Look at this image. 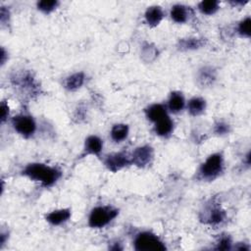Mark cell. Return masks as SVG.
I'll list each match as a JSON object with an SVG mask.
<instances>
[{
	"mask_svg": "<svg viewBox=\"0 0 251 251\" xmlns=\"http://www.w3.org/2000/svg\"><path fill=\"white\" fill-rule=\"evenodd\" d=\"M221 9V3L218 0H203L197 4V10L204 16H213Z\"/></svg>",
	"mask_w": 251,
	"mask_h": 251,
	"instance_id": "cell-23",
	"label": "cell"
},
{
	"mask_svg": "<svg viewBox=\"0 0 251 251\" xmlns=\"http://www.w3.org/2000/svg\"><path fill=\"white\" fill-rule=\"evenodd\" d=\"M86 75L84 72H75L70 74L63 79L62 86L68 92H75L84 85Z\"/></svg>",
	"mask_w": 251,
	"mask_h": 251,
	"instance_id": "cell-15",
	"label": "cell"
},
{
	"mask_svg": "<svg viewBox=\"0 0 251 251\" xmlns=\"http://www.w3.org/2000/svg\"><path fill=\"white\" fill-rule=\"evenodd\" d=\"M103 148H104L103 139L99 135L89 134L84 139L82 151L79 154V157H77V159H82L87 156L99 157L103 151Z\"/></svg>",
	"mask_w": 251,
	"mask_h": 251,
	"instance_id": "cell-11",
	"label": "cell"
},
{
	"mask_svg": "<svg viewBox=\"0 0 251 251\" xmlns=\"http://www.w3.org/2000/svg\"><path fill=\"white\" fill-rule=\"evenodd\" d=\"M228 4L230 6H232L233 8L234 7L235 8H241V7H244L246 4H248V1L247 0H245V1H243V0H231V1L228 2Z\"/></svg>",
	"mask_w": 251,
	"mask_h": 251,
	"instance_id": "cell-34",
	"label": "cell"
},
{
	"mask_svg": "<svg viewBox=\"0 0 251 251\" xmlns=\"http://www.w3.org/2000/svg\"><path fill=\"white\" fill-rule=\"evenodd\" d=\"M11 21V11L10 8L4 5L0 6V23L1 25L4 26H8V25L10 24Z\"/></svg>",
	"mask_w": 251,
	"mask_h": 251,
	"instance_id": "cell-28",
	"label": "cell"
},
{
	"mask_svg": "<svg viewBox=\"0 0 251 251\" xmlns=\"http://www.w3.org/2000/svg\"><path fill=\"white\" fill-rule=\"evenodd\" d=\"M87 116V108L84 104H79L76 106L74 112V119L76 123H81Z\"/></svg>",
	"mask_w": 251,
	"mask_h": 251,
	"instance_id": "cell-29",
	"label": "cell"
},
{
	"mask_svg": "<svg viewBox=\"0 0 251 251\" xmlns=\"http://www.w3.org/2000/svg\"><path fill=\"white\" fill-rule=\"evenodd\" d=\"M132 246L136 251H165L166 243L151 230H139L132 237Z\"/></svg>",
	"mask_w": 251,
	"mask_h": 251,
	"instance_id": "cell-5",
	"label": "cell"
},
{
	"mask_svg": "<svg viewBox=\"0 0 251 251\" xmlns=\"http://www.w3.org/2000/svg\"><path fill=\"white\" fill-rule=\"evenodd\" d=\"M169 115L167 107L163 103H152L144 109V116L152 124L157 123Z\"/></svg>",
	"mask_w": 251,
	"mask_h": 251,
	"instance_id": "cell-18",
	"label": "cell"
},
{
	"mask_svg": "<svg viewBox=\"0 0 251 251\" xmlns=\"http://www.w3.org/2000/svg\"><path fill=\"white\" fill-rule=\"evenodd\" d=\"M109 249H110V250H114V251H118V250H123L124 247H123L121 241L116 240V241L112 242L111 245H109Z\"/></svg>",
	"mask_w": 251,
	"mask_h": 251,
	"instance_id": "cell-35",
	"label": "cell"
},
{
	"mask_svg": "<svg viewBox=\"0 0 251 251\" xmlns=\"http://www.w3.org/2000/svg\"><path fill=\"white\" fill-rule=\"evenodd\" d=\"M191 15L192 11L190 7L181 3L174 4L169 12L171 20L177 25H184L189 22Z\"/></svg>",
	"mask_w": 251,
	"mask_h": 251,
	"instance_id": "cell-14",
	"label": "cell"
},
{
	"mask_svg": "<svg viewBox=\"0 0 251 251\" xmlns=\"http://www.w3.org/2000/svg\"><path fill=\"white\" fill-rule=\"evenodd\" d=\"M21 176L38 183L43 188L54 186L63 176V171L57 167L41 162L26 164L20 172Z\"/></svg>",
	"mask_w": 251,
	"mask_h": 251,
	"instance_id": "cell-1",
	"label": "cell"
},
{
	"mask_svg": "<svg viewBox=\"0 0 251 251\" xmlns=\"http://www.w3.org/2000/svg\"><path fill=\"white\" fill-rule=\"evenodd\" d=\"M217 79L218 70L212 65H203L196 71L195 83L199 88H211L215 85Z\"/></svg>",
	"mask_w": 251,
	"mask_h": 251,
	"instance_id": "cell-10",
	"label": "cell"
},
{
	"mask_svg": "<svg viewBox=\"0 0 251 251\" xmlns=\"http://www.w3.org/2000/svg\"><path fill=\"white\" fill-rule=\"evenodd\" d=\"M10 81L13 87L24 97L33 98L40 93V85L30 71L22 70L11 75Z\"/></svg>",
	"mask_w": 251,
	"mask_h": 251,
	"instance_id": "cell-3",
	"label": "cell"
},
{
	"mask_svg": "<svg viewBox=\"0 0 251 251\" xmlns=\"http://www.w3.org/2000/svg\"><path fill=\"white\" fill-rule=\"evenodd\" d=\"M207 43V39L199 36L181 37L177 40L176 47L179 52H191L203 48Z\"/></svg>",
	"mask_w": 251,
	"mask_h": 251,
	"instance_id": "cell-12",
	"label": "cell"
},
{
	"mask_svg": "<svg viewBox=\"0 0 251 251\" xmlns=\"http://www.w3.org/2000/svg\"><path fill=\"white\" fill-rule=\"evenodd\" d=\"M10 123L16 133L25 139L33 137L38 128L36 120L28 113H19L13 116Z\"/></svg>",
	"mask_w": 251,
	"mask_h": 251,
	"instance_id": "cell-6",
	"label": "cell"
},
{
	"mask_svg": "<svg viewBox=\"0 0 251 251\" xmlns=\"http://www.w3.org/2000/svg\"><path fill=\"white\" fill-rule=\"evenodd\" d=\"M104 167L111 173H118L131 165L130 154L126 151L112 152L103 158Z\"/></svg>",
	"mask_w": 251,
	"mask_h": 251,
	"instance_id": "cell-9",
	"label": "cell"
},
{
	"mask_svg": "<svg viewBox=\"0 0 251 251\" xmlns=\"http://www.w3.org/2000/svg\"><path fill=\"white\" fill-rule=\"evenodd\" d=\"M165 18V11L160 5H151L146 8L143 19L149 27L158 26Z\"/></svg>",
	"mask_w": 251,
	"mask_h": 251,
	"instance_id": "cell-17",
	"label": "cell"
},
{
	"mask_svg": "<svg viewBox=\"0 0 251 251\" xmlns=\"http://www.w3.org/2000/svg\"><path fill=\"white\" fill-rule=\"evenodd\" d=\"M226 169L225 155L222 151L211 153L198 167L195 176L200 181L211 182L220 177Z\"/></svg>",
	"mask_w": 251,
	"mask_h": 251,
	"instance_id": "cell-2",
	"label": "cell"
},
{
	"mask_svg": "<svg viewBox=\"0 0 251 251\" xmlns=\"http://www.w3.org/2000/svg\"><path fill=\"white\" fill-rule=\"evenodd\" d=\"M185 109L191 117H199L207 110V101L201 96H193L186 101Z\"/></svg>",
	"mask_w": 251,
	"mask_h": 251,
	"instance_id": "cell-20",
	"label": "cell"
},
{
	"mask_svg": "<svg viewBox=\"0 0 251 251\" xmlns=\"http://www.w3.org/2000/svg\"><path fill=\"white\" fill-rule=\"evenodd\" d=\"M60 4L61 2L58 0H40L35 3V8L40 13L44 15H49L55 12L59 8Z\"/></svg>",
	"mask_w": 251,
	"mask_h": 251,
	"instance_id": "cell-25",
	"label": "cell"
},
{
	"mask_svg": "<svg viewBox=\"0 0 251 251\" xmlns=\"http://www.w3.org/2000/svg\"><path fill=\"white\" fill-rule=\"evenodd\" d=\"M129 154L132 166L139 169H145L153 163L155 151L151 145L143 144L135 147Z\"/></svg>",
	"mask_w": 251,
	"mask_h": 251,
	"instance_id": "cell-8",
	"label": "cell"
},
{
	"mask_svg": "<svg viewBox=\"0 0 251 251\" xmlns=\"http://www.w3.org/2000/svg\"><path fill=\"white\" fill-rule=\"evenodd\" d=\"M1 115H0V121L1 124H5L6 122H8V120L10 119V107L8 105V103L5 100L1 101Z\"/></svg>",
	"mask_w": 251,
	"mask_h": 251,
	"instance_id": "cell-30",
	"label": "cell"
},
{
	"mask_svg": "<svg viewBox=\"0 0 251 251\" xmlns=\"http://www.w3.org/2000/svg\"><path fill=\"white\" fill-rule=\"evenodd\" d=\"M9 235H10V232L9 230L4 227L1 228V232H0V248L2 249L4 247V245L6 244V242L8 241L9 239Z\"/></svg>",
	"mask_w": 251,
	"mask_h": 251,
	"instance_id": "cell-31",
	"label": "cell"
},
{
	"mask_svg": "<svg viewBox=\"0 0 251 251\" xmlns=\"http://www.w3.org/2000/svg\"><path fill=\"white\" fill-rule=\"evenodd\" d=\"M215 247L214 249L216 250H232V246H233V241L232 238L229 234L227 233H222L221 235H219V237L217 238L216 242H215Z\"/></svg>",
	"mask_w": 251,
	"mask_h": 251,
	"instance_id": "cell-26",
	"label": "cell"
},
{
	"mask_svg": "<svg viewBox=\"0 0 251 251\" xmlns=\"http://www.w3.org/2000/svg\"><path fill=\"white\" fill-rule=\"evenodd\" d=\"M199 220L202 224L207 226H220L226 220V212L221 207L220 204L210 201L200 210Z\"/></svg>",
	"mask_w": 251,
	"mask_h": 251,
	"instance_id": "cell-7",
	"label": "cell"
},
{
	"mask_svg": "<svg viewBox=\"0 0 251 251\" xmlns=\"http://www.w3.org/2000/svg\"><path fill=\"white\" fill-rule=\"evenodd\" d=\"M232 249L235 250H239V251H249L250 250V246L245 243V242H237V243H233Z\"/></svg>",
	"mask_w": 251,
	"mask_h": 251,
	"instance_id": "cell-33",
	"label": "cell"
},
{
	"mask_svg": "<svg viewBox=\"0 0 251 251\" xmlns=\"http://www.w3.org/2000/svg\"><path fill=\"white\" fill-rule=\"evenodd\" d=\"M72 218V209L71 208H59L52 211H49L44 215V220L50 226H59L70 221Z\"/></svg>",
	"mask_w": 251,
	"mask_h": 251,
	"instance_id": "cell-13",
	"label": "cell"
},
{
	"mask_svg": "<svg viewBox=\"0 0 251 251\" xmlns=\"http://www.w3.org/2000/svg\"><path fill=\"white\" fill-rule=\"evenodd\" d=\"M235 33L241 38H250L251 36V19L250 16H246L239 20L235 25Z\"/></svg>",
	"mask_w": 251,
	"mask_h": 251,
	"instance_id": "cell-24",
	"label": "cell"
},
{
	"mask_svg": "<svg viewBox=\"0 0 251 251\" xmlns=\"http://www.w3.org/2000/svg\"><path fill=\"white\" fill-rule=\"evenodd\" d=\"M153 131L154 133L161 138L170 137L175 130V122L170 117V115L166 116L162 120L153 124Z\"/></svg>",
	"mask_w": 251,
	"mask_h": 251,
	"instance_id": "cell-19",
	"label": "cell"
},
{
	"mask_svg": "<svg viewBox=\"0 0 251 251\" xmlns=\"http://www.w3.org/2000/svg\"><path fill=\"white\" fill-rule=\"evenodd\" d=\"M159 56L157 46L148 41H144L140 47V58L144 63H153Z\"/></svg>",
	"mask_w": 251,
	"mask_h": 251,
	"instance_id": "cell-22",
	"label": "cell"
},
{
	"mask_svg": "<svg viewBox=\"0 0 251 251\" xmlns=\"http://www.w3.org/2000/svg\"><path fill=\"white\" fill-rule=\"evenodd\" d=\"M166 107L169 114H179L185 109L186 100L181 91L174 90L171 91L166 102Z\"/></svg>",
	"mask_w": 251,
	"mask_h": 251,
	"instance_id": "cell-16",
	"label": "cell"
},
{
	"mask_svg": "<svg viewBox=\"0 0 251 251\" xmlns=\"http://www.w3.org/2000/svg\"><path fill=\"white\" fill-rule=\"evenodd\" d=\"M212 130L217 136H226L231 132V126L226 121L218 120L214 123Z\"/></svg>",
	"mask_w": 251,
	"mask_h": 251,
	"instance_id": "cell-27",
	"label": "cell"
},
{
	"mask_svg": "<svg viewBox=\"0 0 251 251\" xmlns=\"http://www.w3.org/2000/svg\"><path fill=\"white\" fill-rule=\"evenodd\" d=\"M1 55H0V64H1V67H3L5 64H6V62L8 61V59H9V53H8V51L5 49V47L4 46H2L1 47V53H0Z\"/></svg>",
	"mask_w": 251,
	"mask_h": 251,
	"instance_id": "cell-32",
	"label": "cell"
},
{
	"mask_svg": "<svg viewBox=\"0 0 251 251\" xmlns=\"http://www.w3.org/2000/svg\"><path fill=\"white\" fill-rule=\"evenodd\" d=\"M119 209L112 205H97L93 207L87 217V225L94 229H100L111 224L118 216Z\"/></svg>",
	"mask_w": 251,
	"mask_h": 251,
	"instance_id": "cell-4",
	"label": "cell"
},
{
	"mask_svg": "<svg viewBox=\"0 0 251 251\" xmlns=\"http://www.w3.org/2000/svg\"><path fill=\"white\" fill-rule=\"evenodd\" d=\"M129 135V126L125 123H116L110 129V138L115 143L124 142Z\"/></svg>",
	"mask_w": 251,
	"mask_h": 251,
	"instance_id": "cell-21",
	"label": "cell"
}]
</instances>
